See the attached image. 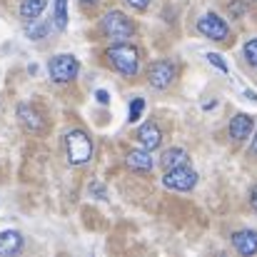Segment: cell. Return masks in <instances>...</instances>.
I'll return each mask as SVG.
<instances>
[{"label": "cell", "mask_w": 257, "mask_h": 257, "mask_svg": "<svg viewBox=\"0 0 257 257\" xmlns=\"http://www.w3.org/2000/svg\"><path fill=\"white\" fill-rule=\"evenodd\" d=\"M105 58H107V63H110L120 75H125V78H135V75H138L140 53H138L135 45H127V43L122 40V43L107 48V50H105Z\"/></svg>", "instance_id": "1"}, {"label": "cell", "mask_w": 257, "mask_h": 257, "mask_svg": "<svg viewBox=\"0 0 257 257\" xmlns=\"http://www.w3.org/2000/svg\"><path fill=\"white\" fill-rule=\"evenodd\" d=\"M65 153H68L70 165H85L92 158V140L83 130H70L65 135Z\"/></svg>", "instance_id": "2"}, {"label": "cell", "mask_w": 257, "mask_h": 257, "mask_svg": "<svg viewBox=\"0 0 257 257\" xmlns=\"http://www.w3.org/2000/svg\"><path fill=\"white\" fill-rule=\"evenodd\" d=\"M102 33H105L110 40L122 43V40L133 38L135 25H133V20H130L125 13H120V10H110V13L102 18Z\"/></svg>", "instance_id": "3"}, {"label": "cell", "mask_w": 257, "mask_h": 257, "mask_svg": "<svg viewBox=\"0 0 257 257\" xmlns=\"http://www.w3.org/2000/svg\"><path fill=\"white\" fill-rule=\"evenodd\" d=\"M48 73L55 83H70L80 73V63L73 55H55L48 63Z\"/></svg>", "instance_id": "4"}, {"label": "cell", "mask_w": 257, "mask_h": 257, "mask_svg": "<svg viewBox=\"0 0 257 257\" xmlns=\"http://www.w3.org/2000/svg\"><path fill=\"white\" fill-rule=\"evenodd\" d=\"M163 185L170 187V190H177V192H187V190H192L197 185V172L192 168H187V163L177 165V168H170L163 175Z\"/></svg>", "instance_id": "5"}, {"label": "cell", "mask_w": 257, "mask_h": 257, "mask_svg": "<svg viewBox=\"0 0 257 257\" xmlns=\"http://www.w3.org/2000/svg\"><path fill=\"white\" fill-rule=\"evenodd\" d=\"M197 30H200L205 38H210V40H227V38H230L227 23H225L220 15H215V13L202 15V18L197 20Z\"/></svg>", "instance_id": "6"}, {"label": "cell", "mask_w": 257, "mask_h": 257, "mask_svg": "<svg viewBox=\"0 0 257 257\" xmlns=\"http://www.w3.org/2000/svg\"><path fill=\"white\" fill-rule=\"evenodd\" d=\"M175 75H177V70H175V65L170 60H158L148 68V83L155 90H165L175 80Z\"/></svg>", "instance_id": "7"}, {"label": "cell", "mask_w": 257, "mask_h": 257, "mask_svg": "<svg viewBox=\"0 0 257 257\" xmlns=\"http://www.w3.org/2000/svg\"><path fill=\"white\" fill-rule=\"evenodd\" d=\"M18 120H20V125L23 127H28L30 133H40L43 127H45V122H43V115L33 107V105H18Z\"/></svg>", "instance_id": "8"}, {"label": "cell", "mask_w": 257, "mask_h": 257, "mask_svg": "<svg viewBox=\"0 0 257 257\" xmlns=\"http://www.w3.org/2000/svg\"><path fill=\"white\" fill-rule=\"evenodd\" d=\"M252 127H255L252 117H250L247 112H237V115L230 120V138H232V140H237V143H242V140H247V138H250Z\"/></svg>", "instance_id": "9"}, {"label": "cell", "mask_w": 257, "mask_h": 257, "mask_svg": "<svg viewBox=\"0 0 257 257\" xmlns=\"http://www.w3.org/2000/svg\"><path fill=\"white\" fill-rule=\"evenodd\" d=\"M135 138H138L140 148H145V150H155V148H160V143H163V133H160V127H158L155 122H145V125L135 133Z\"/></svg>", "instance_id": "10"}, {"label": "cell", "mask_w": 257, "mask_h": 257, "mask_svg": "<svg viewBox=\"0 0 257 257\" xmlns=\"http://www.w3.org/2000/svg\"><path fill=\"white\" fill-rule=\"evenodd\" d=\"M232 245L240 255H255L257 252V230H240L232 235Z\"/></svg>", "instance_id": "11"}, {"label": "cell", "mask_w": 257, "mask_h": 257, "mask_svg": "<svg viewBox=\"0 0 257 257\" xmlns=\"http://www.w3.org/2000/svg\"><path fill=\"white\" fill-rule=\"evenodd\" d=\"M23 250V235L18 230H3L0 232V255H18Z\"/></svg>", "instance_id": "12"}, {"label": "cell", "mask_w": 257, "mask_h": 257, "mask_svg": "<svg viewBox=\"0 0 257 257\" xmlns=\"http://www.w3.org/2000/svg\"><path fill=\"white\" fill-rule=\"evenodd\" d=\"M125 165L135 172H150L153 170V158H150V150H130L127 158H125Z\"/></svg>", "instance_id": "13"}, {"label": "cell", "mask_w": 257, "mask_h": 257, "mask_svg": "<svg viewBox=\"0 0 257 257\" xmlns=\"http://www.w3.org/2000/svg\"><path fill=\"white\" fill-rule=\"evenodd\" d=\"M45 5H48V0H23V5H20V18H23L25 23L38 20V18L43 15Z\"/></svg>", "instance_id": "14"}, {"label": "cell", "mask_w": 257, "mask_h": 257, "mask_svg": "<svg viewBox=\"0 0 257 257\" xmlns=\"http://www.w3.org/2000/svg\"><path fill=\"white\" fill-rule=\"evenodd\" d=\"M160 163H163L165 170L177 168V165H185V163H187V153H185L182 148H170V150H165V155H163Z\"/></svg>", "instance_id": "15"}, {"label": "cell", "mask_w": 257, "mask_h": 257, "mask_svg": "<svg viewBox=\"0 0 257 257\" xmlns=\"http://www.w3.org/2000/svg\"><path fill=\"white\" fill-rule=\"evenodd\" d=\"M55 25L60 30L68 28V0H55Z\"/></svg>", "instance_id": "16"}, {"label": "cell", "mask_w": 257, "mask_h": 257, "mask_svg": "<svg viewBox=\"0 0 257 257\" xmlns=\"http://www.w3.org/2000/svg\"><path fill=\"white\" fill-rule=\"evenodd\" d=\"M143 110H145V100L143 97H135L133 102H130V122H138L140 120V115H143Z\"/></svg>", "instance_id": "17"}, {"label": "cell", "mask_w": 257, "mask_h": 257, "mask_svg": "<svg viewBox=\"0 0 257 257\" xmlns=\"http://www.w3.org/2000/svg\"><path fill=\"white\" fill-rule=\"evenodd\" d=\"M242 53H245L247 63H250V65H255V68H257V38H255V40H247V43H245Z\"/></svg>", "instance_id": "18"}, {"label": "cell", "mask_w": 257, "mask_h": 257, "mask_svg": "<svg viewBox=\"0 0 257 257\" xmlns=\"http://www.w3.org/2000/svg\"><path fill=\"white\" fill-rule=\"evenodd\" d=\"M207 63H210L212 68H217L220 73H225V75H227V63L222 60V55H217V53H207Z\"/></svg>", "instance_id": "19"}, {"label": "cell", "mask_w": 257, "mask_h": 257, "mask_svg": "<svg viewBox=\"0 0 257 257\" xmlns=\"http://www.w3.org/2000/svg\"><path fill=\"white\" fill-rule=\"evenodd\" d=\"M28 35L33 38V40H40L43 35H48V25L43 23V25H33V23H28Z\"/></svg>", "instance_id": "20"}, {"label": "cell", "mask_w": 257, "mask_h": 257, "mask_svg": "<svg viewBox=\"0 0 257 257\" xmlns=\"http://www.w3.org/2000/svg\"><path fill=\"white\" fill-rule=\"evenodd\" d=\"M125 3H127L133 10H145V8L150 5V0H125Z\"/></svg>", "instance_id": "21"}, {"label": "cell", "mask_w": 257, "mask_h": 257, "mask_svg": "<svg viewBox=\"0 0 257 257\" xmlns=\"http://www.w3.org/2000/svg\"><path fill=\"white\" fill-rule=\"evenodd\" d=\"M230 15H242L245 13V8H242V3H230Z\"/></svg>", "instance_id": "22"}, {"label": "cell", "mask_w": 257, "mask_h": 257, "mask_svg": "<svg viewBox=\"0 0 257 257\" xmlns=\"http://www.w3.org/2000/svg\"><path fill=\"white\" fill-rule=\"evenodd\" d=\"M250 205H252V207L257 210V187L252 190V192H250Z\"/></svg>", "instance_id": "23"}, {"label": "cell", "mask_w": 257, "mask_h": 257, "mask_svg": "<svg viewBox=\"0 0 257 257\" xmlns=\"http://www.w3.org/2000/svg\"><path fill=\"white\" fill-rule=\"evenodd\" d=\"M97 100H100V102H107L110 97H107V92H105V90H97Z\"/></svg>", "instance_id": "24"}, {"label": "cell", "mask_w": 257, "mask_h": 257, "mask_svg": "<svg viewBox=\"0 0 257 257\" xmlns=\"http://www.w3.org/2000/svg\"><path fill=\"white\" fill-rule=\"evenodd\" d=\"M250 155L257 158V135H255V140H252V145H250Z\"/></svg>", "instance_id": "25"}, {"label": "cell", "mask_w": 257, "mask_h": 257, "mask_svg": "<svg viewBox=\"0 0 257 257\" xmlns=\"http://www.w3.org/2000/svg\"><path fill=\"white\" fill-rule=\"evenodd\" d=\"M245 97H247V100H255V102H257V95H255V92H250V90L245 92Z\"/></svg>", "instance_id": "26"}, {"label": "cell", "mask_w": 257, "mask_h": 257, "mask_svg": "<svg viewBox=\"0 0 257 257\" xmlns=\"http://www.w3.org/2000/svg\"><path fill=\"white\" fill-rule=\"evenodd\" d=\"M83 3H87V5H92V3H97V0H83Z\"/></svg>", "instance_id": "27"}]
</instances>
